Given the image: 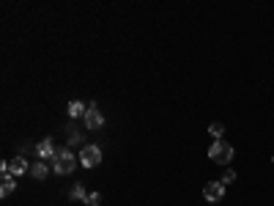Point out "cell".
<instances>
[{
  "label": "cell",
  "instance_id": "10",
  "mask_svg": "<svg viewBox=\"0 0 274 206\" xmlns=\"http://www.w3.org/2000/svg\"><path fill=\"white\" fill-rule=\"evenodd\" d=\"M47 173H50V168L44 165V160H38L36 165H30V176H33V179L42 181V179H47Z\"/></svg>",
  "mask_w": 274,
  "mask_h": 206
},
{
  "label": "cell",
  "instance_id": "12",
  "mask_svg": "<svg viewBox=\"0 0 274 206\" xmlns=\"http://www.w3.org/2000/svg\"><path fill=\"white\" fill-rule=\"evenodd\" d=\"M208 135H211L214 140H222V135H225V126H222L220 121H217V124H211V126H208Z\"/></svg>",
  "mask_w": 274,
  "mask_h": 206
},
{
  "label": "cell",
  "instance_id": "3",
  "mask_svg": "<svg viewBox=\"0 0 274 206\" xmlns=\"http://www.w3.org/2000/svg\"><path fill=\"white\" fill-rule=\"evenodd\" d=\"M80 162H83V168H96V165L102 162V148L99 146H83V152H80Z\"/></svg>",
  "mask_w": 274,
  "mask_h": 206
},
{
  "label": "cell",
  "instance_id": "7",
  "mask_svg": "<svg viewBox=\"0 0 274 206\" xmlns=\"http://www.w3.org/2000/svg\"><path fill=\"white\" fill-rule=\"evenodd\" d=\"M66 113H69V118H85V113H88V105H83V102H69V107H66Z\"/></svg>",
  "mask_w": 274,
  "mask_h": 206
},
{
  "label": "cell",
  "instance_id": "1",
  "mask_svg": "<svg viewBox=\"0 0 274 206\" xmlns=\"http://www.w3.org/2000/svg\"><path fill=\"white\" fill-rule=\"evenodd\" d=\"M233 157H236V148L230 143H225V140H214L211 148H208V160L217 162V165H228Z\"/></svg>",
  "mask_w": 274,
  "mask_h": 206
},
{
  "label": "cell",
  "instance_id": "8",
  "mask_svg": "<svg viewBox=\"0 0 274 206\" xmlns=\"http://www.w3.org/2000/svg\"><path fill=\"white\" fill-rule=\"evenodd\" d=\"M28 171V162H25V157H14V160L9 162V173L11 176H22V173Z\"/></svg>",
  "mask_w": 274,
  "mask_h": 206
},
{
  "label": "cell",
  "instance_id": "5",
  "mask_svg": "<svg viewBox=\"0 0 274 206\" xmlns=\"http://www.w3.org/2000/svg\"><path fill=\"white\" fill-rule=\"evenodd\" d=\"M203 198L208 203L222 201V198H225V184H222V181H208V184L203 187Z\"/></svg>",
  "mask_w": 274,
  "mask_h": 206
},
{
  "label": "cell",
  "instance_id": "4",
  "mask_svg": "<svg viewBox=\"0 0 274 206\" xmlns=\"http://www.w3.org/2000/svg\"><path fill=\"white\" fill-rule=\"evenodd\" d=\"M85 126H88V129H99V126H104V116H102V110L96 107V102H88Z\"/></svg>",
  "mask_w": 274,
  "mask_h": 206
},
{
  "label": "cell",
  "instance_id": "16",
  "mask_svg": "<svg viewBox=\"0 0 274 206\" xmlns=\"http://www.w3.org/2000/svg\"><path fill=\"white\" fill-rule=\"evenodd\" d=\"M271 162H274V157H271Z\"/></svg>",
  "mask_w": 274,
  "mask_h": 206
},
{
  "label": "cell",
  "instance_id": "14",
  "mask_svg": "<svg viewBox=\"0 0 274 206\" xmlns=\"http://www.w3.org/2000/svg\"><path fill=\"white\" fill-rule=\"evenodd\" d=\"M85 203H88V206H99V203H102V195H99V193H88Z\"/></svg>",
  "mask_w": 274,
  "mask_h": 206
},
{
  "label": "cell",
  "instance_id": "13",
  "mask_svg": "<svg viewBox=\"0 0 274 206\" xmlns=\"http://www.w3.org/2000/svg\"><path fill=\"white\" fill-rule=\"evenodd\" d=\"M220 181H222V184H225V187H228V184H233V181H236V171H225Z\"/></svg>",
  "mask_w": 274,
  "mask_h": 206
},
{
  "label": "cell",
  "instance_id": "2",
  "mask_svg": "<svg viewBox=\"0 0 274 206\" xmlns=\"http://www.w3.org/2000/svg\"><path fill=\"white\" fill-rule=\"evenodd\" d=\"M77 168V157L74 152H69V148H61L58 157H55V173L58 176H69L71 171Z\"/></svg>",
  "mask_w": 274,
  "mask_h": 206
},
{
  "label": "cell",
  "instance_id": "6",
  "mask_svg": "<svg viewBox=\"0 0 274 206\" xmlns=\"http://www.w3.org/2000/svg\"><path fill=\"white\" fill-rule=\"evenodd\" d=\"M36 154H38V160H55V157H58V148H55L52 138H44V140H38V146H36Z\"/></svg>",
  "mask_w": 274,
  "mask_h": 206
},
{
  "label": "cell",
  "instance_id": "9",
  "mask_svg": "<svg viewBox=\"0 0 274 206\" xmlns=\"http://www.w3.org/2000/svg\"><path fill=\"white\" fill-rule=\"evenodd\" d=\"M14 190H17V181H14V176L11 173H3V184H0V195L3 198H9Z\"/></svg>",
  "mask_w": 274,
  "mask_h": 206
},
{
  "label": "cell",
  "instance_id": "11",
  "mask_svg": "<svg viewBox=\"0 0 274 206\" xmlns=\"http://www.w3.org/2000/svg\"><path fill=\"white\" fill-rule=\"evenodd\" d=\"M85 198H88V193H85L83 184H74V187H71V201H85Z\"/></svg>",
  "mask_w": 274,
  "mask_h": 206
},
{
  "label": "cell",
  "instance_id": "15",
  "mask_svg": "<svg viewBox=\"0 0 274 206\" xmlns=\"http://www.w3.org/2000/svg\"><path fill=\"white\" fill-rule=\"evenodd\" d=\"M69 143H71V146L80 143V132H77V129H69Z\"/></svg>",
  "mask_w": 274,
  "mask_h": 206
}]
</instances>
